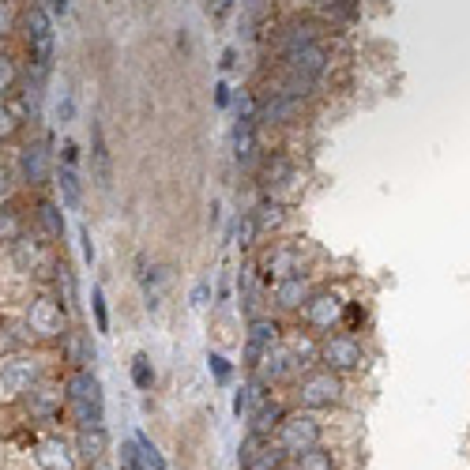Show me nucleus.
<instances>
[{
	"mask_svg": "<svg viewBox=\"0 0 470 470\" xmlns=\"http://www.w3.org/2000/svg\"><path fill=\"white\" fill-rule=\"evenodd\" d=\"M207 294H211V282H200L192 290V305H207Z\"/></svg>",
	"mask_w": 470,
	"mask_h": 470,
	"instance_id": "49530a36",
	"label": "nucleus"
},
{
	"mask_svg": "<svg viewBox=\"0 0 470 470\" xmlns=\"http://www.w3.org/2000/svg\"><path fill=\"white\" fill-rule=\"evenodd\" d=\"M323 68H328V49L320 42L301 46L294 53H282V68H279V87L271 95H290V98H305L309 90L320 83Z\"/></svg>",
	"mask_w": 470,
	"mask_h": 470,
	"instance_id": "20e7f679",
	"label": "nucleus"
},
{
	"mask_svg": "<svg viewBox=\"0 0 470 470\" xmlns=\"http://www.w3.org/2000/svg\"><path fill=\"white\" fill-rule=\"evenodd\" d=\"M30 222H34V230H38L46 241L64 245L68 222H64V207H61L57 200H49V196H38V200H34V207H30Z\"/></svg>",
	"mask_w": 470,
	"mask_h": 470,
	"instance_id": "dca6fc26",
	"label": "nucleus"
},
{
	"mask_svg": "<svg viewBox=\"0 0 470 470\" xmlns=\"http://www.w3.org/2000/svg\"><path fill=\"white\" fill-rule=\"evenodd\" d=\"M4 252V264L12 267V275H20L23 282H53V271H57V260H61V248L46 241L38 230H27L23 238H15Z\"/></svg>",
	"mask_w": 470,
	"mask_h": 470,
	"instance_id": "f03ea898",
	"label": "nucleus"
},
{
	"mask_svg": "<svg viewBox=\"0 0 470 470\" xmlns=\"http://www.w3.org/2000/svg\"><path fill=\"white\" fill-rule=\"evenodd\" d=\"M80 248H83V260L95 264V241H90V230L87 226H80Z\"/></svg>",
	"mask_w": 470,
	"mask_h": 470,
	"instance_id": "c03bdc74",
	"label": "nucleus"
},
{
	"mask_svg": "<svg viewBox=\"0 0 470 470\" xmlns=\"http://www.w3.org/2000/svg\"><path fill=\"white\" fill-rule=\"evenodd\" d=\"M34 347H38V342H34L23 313L20 316L0 313V354H20V350H34Z\"/></svg>",
	"mask_w": 470,
	"mask_h": 470,
	"instance_id": "f3484780",
	"label": "nucleus"
},
{
	"mask_svg": "<svg viewBox=\"0 0 470 470\" xmlns=\"http://www.w3.org/2000/svg\"><path fill=\"white\" fill-rule=\"evenodd\" d=\"M290 470H339V463H335V451H332V448L316 444V448H309V451H301V456H294V459H290Z\"/></svg>",
	"mask_w": 470,
	"mask_h": 470,
	"instance_id": "c85d7f7f",
	"label": "nucleus"
},
{
	"mask_svg": "<svg viewBox=\"0 0 470 470\" xmlns=\"http://www.w3.org/2000/svg\"><path fill=\"white\" fill-rule=\"evenodd\" d=\"M15 34L23 38L27 46V71H34V76H49L53 71V53H57V30H53V15L38 4V0H27V4L20 8V27H15Z\"/></svg>",
	"mask_w": 470,
	"mask_h": 470,
	"instance_id": "f257e3e1",
	"label": "nucleus"
},
{
	"mask_svg": "<svg viewBox=\"0 0 470 470\" xmlns=\"http://www.w3.org/2000/svg\"><path fill=\"white\" fill-rule=\"evenodd\" d=\"M132 384H136L139 391H151V388H155V365H151L147 354H136V357H132Z\"/></svg>",
	"mask_w": 470,
	"mask_h": 470,
	"instance_id": "72a5a7b5",
	"label": "nucleus"
},
{
	"mask_svg": "<svg viewBox=\"0 0 470 470\" xmlns=\"http://www.w3.org/2000/svg\"><path fill=\"white\" fill-rule=\"evenodd\" d=\"M64 403L71 422L80 425H105V391L95 369H68L64 376Z\"/></svg>",
	"mask_w": 470,
	"mask_h": 470,
	"instance_id": "0eeeda50",
	"label": "nucleus"
},
{
	"mask_svg": "<svg viewBox=\"0 0 470 470\" xmlns=\"http://www.w3.org/2000/svg\"><path fill=\"white\" fill-rule=\"evenodd\" d=\"M20 83H23V64H20V57H15V53H8V49H0V98H12L15 90H20Z\"/></svg>",
	"mask_w": 470,
	"mask_h": 470,
	"instance_id": "cd10ccee",
	"label": "nucleus"
},
{
	"mask_svg": "<svg viewBox=\"0 0 470 470\" xmlns=\"http://www.w3.org/2000/svg\"><path fill=\"white\" fill-rule=\"evenodd\" d=\"M23 113L15 110V102L12 98H0V147L4 143H12V139H20V132H23Z\"/></svg>",
	"mask_w": 470,
	"mask_h": 470,
	"instance_id": "2f4dec72",
	"label": "nucleus"
},
{
	"mask_svg": "<svg viewBox=\"0 0 470 470\" xmlns=\"http://www.w3.org/2000/svg\"><path fill=\"white\" fill-rule=\"evenodd\" d=\"M286 180H294V162L286 158V155H271L264 158V166H260V185L267 196H279V189L286 185Z\"/></svg>",
	"mask_w": 470,
	"mask_h": 470,
	"instance_id": "bb28decb",
	"label": "nucleus"
},
{
	"mask_svg": "<svg viewBox=\"0 0 470 470\" xmlns=\"http://www.w3.org/2000/svg\"><path fill=\"white\" fill-rule=\"evenodd\" d=\"M76 456L80 463H102L105 459V451H110V432H105V425H80L76 429Z\"/></svg>",
	"mask_w": 470,
	"mask_h": 470,
	"instance_id": "6ab92c4d",
	"label": "nucleus"
},
{
	"mask_svg": "<svg viewBox=\"0 0 470 470\" xmlns=\"http://www.w3.org/2000/svg\"><path fill=\"white\" fill-rule=\"evenodd\" d=\"M282 342V328H279V320H271V316H256L248 323V335H245V365L248 369H256L260 361L275 350Z\"/></svg>",
	"mask_w": 470,
	"mask_h": 470,
	"instance_id": "2eb2a0df",
	"label": "nucleus"
},
{
	"mask_svg": "<svg viewBox=\"0 0 470 470\" xmlns=\"http://www.w3.org/2000/svg\"><path fill=\"white\" fill-rule=\"evenodd\" d=\"M53 185H57V192H61V207L64 211H80L83 207V180H80L76 166H61V162H57V170H53Z\"/></svg>",
	"mask_w": 470,
	"mask_h": 470,
	"instance_id": "b1692460",
	"label": "nucleus"
},
{
	"mask_svg": "<svg viewBox=\"0 0 470 470\" xmlns=\"http://www.w3.org/2000/svg\"><path fill=\"white\" fill-rule=\"evenodd\" d=\"M233 158L238 166L252 170L260 158V143H256V121H238L233 124Z\"/></svg>",
	"mask_w": 470,
	"mask_h": 470,
	"instance_id": "412c9836",
	"label": "nucleus"
},
{
	"mask_svg": "<svg viewBox=\"0 0 470 470\" xmlns=\"http://www.w3.org/2000/svg\"><path fill=\"white\" fill-rule=\"evenodd\" d=\"M61 347V361L68 369H90L95 365V342L83 328H68V335L57 342Z\"/></svg>",
	"mask_w": 470,
	"mask_h": 470,
	"instance_id": "a211bd4d",
	"label": "nucleus"
},
{
	"mask_svg": "<svg viewBox=\"0 0 470 470\" xmlns=\"http://www.w3.org/2000/svg\"><path fill=\"white\" fill-rule=\"evenodd\" d=\"M136 448H139V459H143V466L147 470H166V459H162V451L155 448V441L147 437V432H136Z\"/></svg>",
	"mask_w": 470,
	"mask_h": 470,
	"instance_id": "473e14b6",
	"label": "nucleus"
},
{
	"mask_svg": "<svg viewBox=\"0 0 470 470\" xmlns=\"http://www.w3.org/2000/svg\"><path fill=\"white\" fill-rule=\"evenodd\" d=\"M15 177H20L23 189H46L53 180V170H57V155H53V139L49 136H38L20 147V155H15Z\"/></svg>",
	"mask_w": 470,
	"mask_h": 470,
	"instance_id": "1a4fd4ad",
	"label": "nucleus"
},
{
	"mask_svg": "<svg viewBox=\"0 0 470 470\" xmlns=\"http://www.w3.org/2000/svg\"><path fill=\"white\" fill-rule=\"evenodd\" d=\"M233 61H238V53L226 49V53H222V68H233Z\"/></svg>",
	"mask_w": 470,
	"mask_h": 470,
	"instance_id": "09e8293b",
	"label": "nucleus"
},
{
	"mask_svg": "<svg viewBox=\"0 0 470 470\" xmlns=\"http://www.w3.org/2000/svg\"><path fill=\"white\" fill-rule=\"evenodd\" d=\"M275 441L286 456H301V451H309L316 444H323V422L316 418V410H294V414H286V418L279 422L275 429Z\"/></svg>",
	"mask_w": 470,
	"mask_h": 470,
	"instance_id": "9d476101",
	"label": "nucleus"
},
{
	"mask_svg": "<svg viewBox=\"0 0 470 470\" xmlns=\"http://www.w3.org/2000/svg\"><path fill=\"white\" fill-rule=\"evenodd\" d=\"M264 395H267V388L256 381V376H252L248 384H241V391L233 395V414H238V422H248V414L260 407Z\"/></svg>",
	"mask_w": 470,
	"mask_h": 470,
	"instance_id": "c756f323",
	"label": "nucleus"
},
{
	"mask_svg": "<svg viewBox=\"0 0 470 470\" xmlns=\"http://www.w3.org/2000/svg\"><path fill=\"white\" fill-rule=\"evenodd\" d=\"M320 365L323 369H332V373H357L361 369V361H365V350H361V339L350 335V332H342V335H323L320 339Z\"/></svg>",
	"mask_w": 470,
	"mask_h": 470,
	"instance_id": "f8f14e48",
	"label": "nucleus"
},
{
	"mask_svg": "<svg viewBox=\"0 0 470 470\" xmlns=\"http://www.w3.org/2000/svg\"><path fill=\"white\" fill-rule=\"evenodd\" d=\"M57 162H61V166H80V143L76 139H64Z\"/></svg>",
	"mask_w": 470,
	"mask_h": 470,
	"instance_id": "a19ab883",
	"label": "nucleus"
},
{
	"mask_svg": "<svg viewBox=\"0 0 470 470\" xmlns=\"http://www.w3.org/2000/svg\"><path fill=\"white\" fill-rule=\"evenodd\" d=\"M20 0H0V42L12 38L15 27H20Z\"/></svg>",
	"mask_w": 470,
	"mask_h": 470,
	"instance_id": "f704fd0d",
	"label": "nucleus"
},
{
	"mask_svg": "<svg viewBox=\"0 0 470 470\" xmlns=\"http://www.w3.org/2000/svg\"><path fill=\"white\" fill-rule=\"evenodd\" d=\"M342 309H347V298L339 290H313V298L301 305V320L313 335H332V328L342 320Z\"/></svg>",
	"mask_w": 470,
	"mask_h": 470,
	"instance_id": "ddd939ff",
	"label": "nucleus"
},
{
	"mask_svg": "<svg viewBox=\"0 0 470 470\" xmlns=\"http://www.w3.org/2000/svg\"><path fill=\"white\" fill-rule=\"evenodd\" d=\"M121 470H147V466H143V459H139L136 441H124L121 444Z\"/></svg>",
	"mask_w": 470,
	"mask_h": 470,
	"instance_id": "4c0bfd02",
	"label": "nucleus"
},
{
	"mask_svg": "<svg viewBox=\"0 0 470 470\" xmlns=\"http://www.w3.org/2000/svg\"><path fill=\"white\" fill-rule=\"evenodd\" d=\"M68 316L71 313L64 309V301L53 290H30L23 301V320H27V328H30L38 347H57L71 328Z\"/></svg>",
	"mask_w": 470,
	"mask_h": 470,
	"instance_id": "39448f33",
	"label": "nucleus"
},
{
	"mask_svg": "<svg viewBox=\"0 0 470 470\" xmlns=\"http://www.w3.org/2000/svg\"><path fill=\"white\" fill-rule=\"evenodd\" d=\"M286 466H290V456H286L275 441H264V448L248 459L245 470H286Z\"/></svg>",
	"mask_w": 470,
	"mask_h": 470,
	"instance_id": "7c9ffc66",
	"label": "nucleus"
},
{
	"mask_svg": "<svg viewBox=\"0 0 470 470\" xmlns=\"http://www.w3.org/2000/svg\"><path fill=\"white\" fill-rule=\"evenodd\" d=\"M252 219V230H256V238H267V233H275L282 222H286V207L275 200V196H267V200H260L256 207L248 211Z\"/></svg>",
	"mask_w": 470,
	"mask_h": 470,
	"instance_id": "a878e982",
	"label": "nucleus"
},
{
	"mask_svg": "<svg viewBox=\"0 0 470 470\" xmlns=\"http://www.w3.org/2000/svg\"><path fill=\"white\" fill-rule=\"evenodd\" d=\"M290 275H305V252L294 241H275L271 248H264L260 256V279L264 282H279Z\"/></svg>",
	"mask_w": 470,
	"mask_h": 470,
	"instance_id": "4468645a",
	"label": "nucleus"
},
{
	"mask_svg": "<svg viewBox=\"0 0 470 470\" xmlns=\"http://www.w3.org/2000/svg\"><path fill=\"white\" fill-rule=\"evenodd\" d=\"M342 376L332 373V369H316V373H305L298 376V384H294V395H298V407L301 410H332L342 403Z\"/></svg>",
	"mask_w": 470,
	"mask_h": 470,
	"instance_id": "9b49d317",
	"label": "nucleus"
},
{
	"mask_svg": "<svg viewBox=\"0 0 470 470\" xmlns=\"http://www.w3.org/2000/svg\"><path fill=\"white\" fill-rule=\"evenodd\" d=\"M313 298V282L305 275H290V279H279L275 290H271V301L286 313H301V305Z\"/></svg>",
	"mask_w": 470,
	"mask_h": 470,
	"instance_id": "aec40b11",
	"label": "nucleus"
},
{
	"mask_svg": "<svg viewBox=\"0 0 470 470\" xmlns=\"http://www.w3.org/2000/svg\"><path fill=\"white\" fill-rule=\"evenodd\" d=\"M260 448H264V437H256V432H248V437H245V444H241V451H238V463H241V470L248 466V459L256 456Z\"/></svg>",
	"mask_w": 470,
	"mask_h": 470,
	"instance_id": "ea45409f",
	"label": "nucleus"
},
{
	"mask_svg": "<svg viewBox=\"0 0 470 470\" xmlns=\"http://www.w3.org/2000/svg\"><path fill=\"white\" fill-rule=\"evenodd\" d=\"M233 4H238V0H207V12H211V15H219V20H222V15H226Z\"/></svg>",
	"mask_w": 470,
	"mask_h": 470,
	"instance_id": "a18cd8bd",
	"label": "nucleus"
},
{
	"mask_svg": "<svg viewBox=\"0 0 470 470\" xmlns=\"http://www.w3.org/2000/svg\"><path fill=\"white\" fill-rule=\"evenodd\" d=\"M286 470H290V466H286Z\"/></svg>",
	"mask_w": 470,
	"mask_h": 470,
	"instance_id": "8fccbe9b",
	"label": "nucleus"
},
{
	"mask_svg": "<svg viewBox=\"0 0 470 470\" xmlns=\"http://www.w3.org/2000/svg\"><path fill=\"white\" fill-rule=\"evenodd\" d=\"M20 196V177H15V170L8 166V162H0V204H8Z\"/></svg>",
	"mask_w": 470,
	"mask_h": 470,
	"instance_id": "e433bc0d",
	"label": "nucleus"
},
{
	"mask_svg": "<svg viewBox=\"0 0 470 470\" xmlns=\"http://www.w3.org/2000/svg\"><path fill=\"white\" fill-rule=\"evenodd\" d=\"M90 177H95L98 189H110L113 166H110V147H105L102 124H95V129H90Z\"/></svg>",
	"mask_w": 470,
	"mask_h": 470,
	"instance_id": "5701e85b",
	"label": "nucleus"
},
{
	"mask_svg": "<svg viewBox=\"0 0 470 470\" xmlns=\"http://www.w3.org/2000/svg\"><path fill=\"white\" fill-rule=\"evenodd\" d=\"M46 373H53L46 350H20V354H0V410L20 407L23 395L42 381Z\"/></svg>",
	"mask_w": 470,
	"mask_h": 470,
	"instance_id": "7ed1b4c3",
	"label": "nucleus"
},
{
	"mask_svg": "<svg viewBox=\"0 0 470 470\" xmlns=\"http://www.w3.org/2000/svg\"><path fill=\"white\" fill-rule=\"evenodd\" d=\"M286 418V410H282V403H275V399H260V407L248 414V432H256V437H264V441H271L275 437V429H279V422Z\"/></svg>",
	"mask_w": 470,
	"mask_h": 470,
	"instance_id": "4be33fe9",
	"label": "nucleus"
},
{
	"mask_svg": "<svg viewBox=\"0 0 470 470\" xmlns=\"http://www.w3.org/2000/svg\"><path fill=\"white\" fill-rule=\"evenodd\" d=\"M90 313H95V332H98V335L110 332V309H105L102 286H95V290H90Z\"/></svg>",
	"mask_w": 470,
	"mask_h": 470,
	"instance_id": "c9c22d12",
	"label": "nucleus"
},
{
	"mask_svg": "<svg viewBox=\"0 0 470 470\" xmlns=\"http://www.w3.org/2000/svg\"><path fill=\"white\" fill-rule=\"evenodd\" d=\"M214 102H219V110H226V105H230V87L226 83L214 87Z\"/></svg>",
	"mask_w": 470,
	"mask_h": 470,
	"instance_id": "de8ad7c7",
	"label": "nucleus"
},
{
	"mask_svg": "<svg viewBox=\"0 0 470 470\" xmlns=\"http://www.w3.org/2000/svg\"><path fill=\"white\" fill-rule=\"evenodd\" d=\"M207 365H211V373H214V381L219 384H230V376H233V365L222 357V354H207Z\"/></svg>",
	"mask_w": 470,
	"mask_h": 470,
	"instance_id": "58836bf2",
	"label": "nucleus"
},
{
	"mask_svg": "<svg viewBox=\"0 0 470 470\" xmlns=\"http://www.w3.org/2000/svg\"><path fill=\"white\" fill-rule=\"evenodd\" d=\"M27 230H30V214L20 204L15 200L0 204V248H8L15 238H23Z\"/></svg>",
	"mask_w": 470,
	"mask_h": 470,
	"instance_id": "393cba45",
	"label": "nucleus"
},
{
	"mask_svg": "<svg viewBox=\"0 0 470 470\" xmlns=\"http://www.w3.org/2000/svg\"><path fill=\"white\" fill-rule=\"evenodd\" d=\"M71 113H76V102H71L68 90H61V98H57V121H61V124H68V121H71Z\"/></svg>",
	"mask_w": 470,
	"mask_h": 470,
	"instance_id": "79ce46f5",
	"label": "nucleus"
},
{
	"mask_svg": "<svg viewBox=\"0 0 470 470\" xmlns=\"http://www.w3.org/2000/svg\"><path fill=\"white\" fill-rule=\"evenodd\" d=\"M20 410H23V422L27 425H38L42 432L46 429H57L64 422V414H68L64 381H61V376H53V373H46L42 381L20 399Z\"/></svg>",
	"mask_w": 470,
	"mask_h": 470,
	"instance_id": "6e6552de",
	"label": "nucleus"
},
{
	"mask_svg": "<svg viewBox=\"0 0 470 470\" xmlns=\"http://www.w3.org/2000/svg\"><path fill=\"white\" fill-rule=\"evenodd\" d=\"M76 466H80L76 444L57 429L34 432V437L15 451V470H76Z\"/></svg>",
	"mask_w": 470,
	"mask_h": 470,
	"instance_id": "423d86ee",
	"label": "nucleus"
},
{
	"mask_svg": "<svg viewBox=\"0 0 470 470\" xmlns=\"http://www.w3.org/2000/svg\"><path fill=\"white\" fill-rule=\"evenodd\" d=\"M38 4L53 15V20H64V15H68V0H38Z\"/></svg>",
	"mask_w": 470,
	"mask_h": 470,
	"instance_id": "37998d69",
	"label": "nucleus"
}]
</instances>
